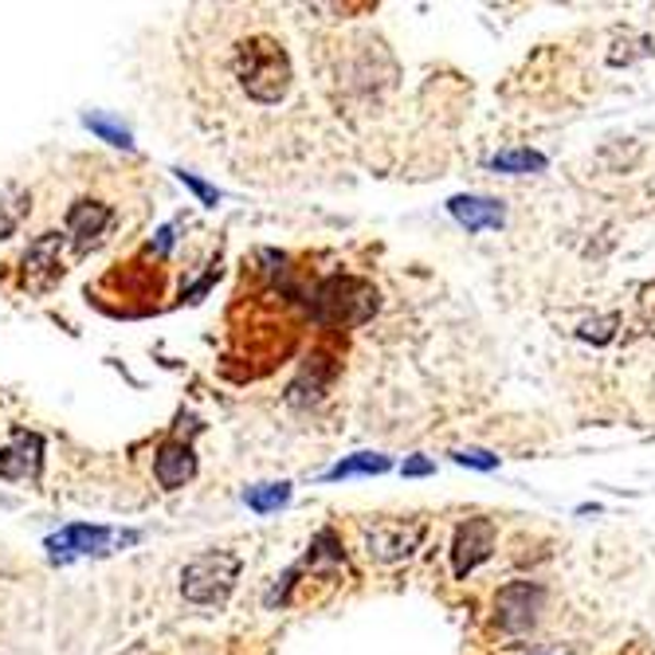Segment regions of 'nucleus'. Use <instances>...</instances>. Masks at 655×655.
I'll return each instance as SVG.
<instances>
[{
  "label": "nucleus",
  "mask_w": 655,
  "mask_h": 655,
  "mask_svg": "<svg viewBox=\"0 0 655 655\" xmlns=\"http://www.w3.org/2000/svg\"><path fill=\"white\" fill-rule=\"evenodd\" d=\"M232 76L235 83L244 87L248 99L272 106L279 99H287L290 91V56L287 47L275 36H248L244 44L235 47L232 56Z\"/></svg>",
  "instance_id": "obj_1"
},
{
  "label": "nucleus",
  "mask_w": 655,
  "mask_h": 655,
  "mask_svg": "<svg viewBox=\"0 0 655 655\" xmlns=\"http://www.w3.org/2000/svg\"><path fill=\"white\" fill-rule=\"evenodd\" d=\"M235 577H240V558L228 550H208L181 570V593L193 605H220L232 593Z\"/></svg>",
  "instance_id": "obj_2"
},
{
  "label": "nucleus",
  "mask_w": 655,
  "mask_h": 655,
  "mask_svg": "<svg viewBox=\"0 0 655 655\" xmlns=\"http://www.w3.org/2000/svg\"><path fill=\"white\" fill-rule=\"evenodd\" d=\"M377 310V290L361 279H330L319 290V319L334 326H357Z\"/></svg>",
  "instance_id": "obj_3"
},
{
  "label": "nucleus",
  "mask_w": 655,
  "mask_h": 655,
  "mask_svg": "<svg viewBox=\"0 0 655 655\" xmlns=\"http://www.w3.org/2000/svg\"><path fill=\"white\" fill-rule=\"evenodd\" d=\"M138 542L134 530H106V526H67V530L47 538V553L56 562H71V558H94L106 553L111 545H130Z\"/></svg>",
  "instance_id": "obj_4"
},
{
  "label": "nucleus",
  "mask_w": 655,
  "mask_h": 655,
  "mask_svg": "<svg viewBox=\"0 0 655 655\" xmlns=\"http://www.w3.org/2000/svg\"><path fill=\"white\" fill-rule=\"evenodd\" d=\"M545 605V589L533 581H510L506 589H498V624L506 632H526L538 620Z\"/></svg>",
  "instance_id": "obj_5"
},
{
  "label": "nucleus",
  "mask_w": 655,
  "mask_h": 655,
  "mask_svg": "<svg viewBox=\"0 0 655 655\" xmlns=\"http://www.w3.org/2000/svg\"><path fill=\"white\" fill-rule=\"evenodd\" d=\"M59 260H64V235L59 232L36 235L28 244V252H24V263H20V267H24V272H20L24 275V287L36 290V295L51 287V283L59 279V272H64Z\"/></svg>",
  "instance_id": "obj_6"
},
{
  "label": "nucleus",
  "mask_w": 655,
  "mask_h": 655,
  "mask_svg": "<svg viewBox=\"0 0 655 655\" xmlns=\"http://www.w3.org/2000/svg\"><path fill=\"white\" fill-rule=\"evenodd\" d=\"M491 550H495V522H491V518H468V522L456 530V542H451L456 577H468L479 562H487Z\"/></svg>",
  "instance_id": "obj_7"
},
{
  "label": "nucleus",
  "mask_w": 655,
  "mask_h": 655,
  "mask_svg": "<svg viewBox=\"0 0 655 655\" xmlns=\"http://www.w3.org/2000/svg\"><path fill=\"white\" fill-rule=\"evenodd\" d=\"M421 526H401V522H377L374 530L366 533L369 558L377 562H401L409 558L416 545H421Z\"/></svg>",
  "instance_id": "obj_8"
},
{
  "label": "nucleus",
  "mask_w": 655,
  "mask_h": 655,
  "mask_svg": "<svg viewBox=\"0 0 655 655\" xmlns=\"http://www.w3.org/2000/svg\"><path fill=\"white\" fill-rule=\"evenodd\" d=\"M44 463V440L36 432H16L12 444L0 451V475L4 479H36Z\"/></svg>",
  "instance_id": "obj_9"
},
{
  "label": "nucleus",
  "mask_w": 655,
  "mask_h": 655,
  "mask_svg": "<svg viewBox=\"0 0 655 655\" xmlns=\"http://www.w3.org/2000/svg\"><path fill=\"white\" fill-rule=\"evenodd\" d=\"M114 212L106 205H99V200H79V205H71V212H67V232L76 235V248L79 252H91L99 240H103V232L111 228Z\"/></svg>",
  "instance_id": "obj_10"
},
{
  "label": "nucleus",
  "mask_w": 655,
  "mask_h": 655,
  "mask_svg": "<svg viewBox=\"0 0 655 655\" xmlns=\"http://www.w3.org/2000/svg\"><path fill=\"white\" fill-rule=\"evenodd\" d=\"M448 212L456 216L459 225L468 228V232H487V228H503L506 220V208L503 200L495 197H451L448 200Z\"/></svg>",
  "instance_id": "obj_11"
},
{
  "label": "nucleus",
  "mask_w": 655,
  "mask_h": 655,
  "mask_svg": "<svg viewBox=\"0 0 655 655\" xmlns=\"http://www.w3.org/2000/svg\"><path fill=\"white\" fill-rule=\"evenodd\" d=\"M153 475H158L161 487L177 491L185 487L188 479L197 475V456H193V448L188 444H165V448L158 451V459H153Z\"/></svg>",
  "instance_id": "obj_12"
},
{
  "label": "nucleus",
  "mask_w": 655,
  "mask_h": 655,
  "mask_svg": "<svg viewBox=\"0 0 655 655\" xmlns=\"http://www.w3.org/2000/svg\"><path fill=\"white\" fill-rule=\"evenodd\" d=\"M393 468L389 456H374V451H361V456H349L342 463L326 471V479H349V475H384V471Z\"/></svg>",
  "instance_id": "obj_13"
},
{
  "label": "nucleus",
  "mask_w": 655,
  "mask_h": 655,
  "mask_svg": "<svg viewBox=\"0 0 655 655\" xmlns=\"http://www.w3.org/2000/svg\"><path fill=\"white\" fill-rule=\"evenodd\" d=\"M495 173H542L545 158L538 150H503L487 161Z\"/></svg>",
  "instance_id": "obj_14"
},
{
  "label": "nucleus",
  "mask_w": 655,
  "mask_h": 655,
  "mask_svg": "<svg viewBox=\"0 0 655 655\" xmlns=\"http://www.w3.org/2000/svg\"><path fill=\"white\" fill-rule=\"evenodd\" d=\"M83 126H87V130L99 134V138H103V141H111V146H123V150H134L130 130H126V126H118V123H111L106 114H99V111L83 114Z\"/></svg>",
  "instance_id": "obj_15"
},
{
  "label": "nucleus",
  "mask_w": 655,
  "mask_h": 655,
  "mask_svg": "<svg viewBox=\"0 0 655 655\" xmlns=\"http://www.w3.org/2000/svg\"><path fill=\"white\" fill-rule=\"evenodd\" d=\"M244 498L252 510L267 515V510H275V506H283L290 498V483H260V487H248Z\"/></svg>",
  "instance_id": "obj_16"
},
{
  "label": "nucleus",
  "mask_w": 655,
  "mask_h": 655,
  "mask_svg": "<svg viewBox=\"0 0 655 655\" xmlns=\"http://www.w3.org/2000/svg\"><path fill=\"white\" fill-rule=\"evenodd\" d=\"M451 459L463 463V468H475V471H495L498 468V456H491V451H483V448H459V451H451Z\"/></svg>",
  "instance_id": "obj_17"
},
{
  "label": "nucleus",
  "mask_w": 655,
  "mask_h": 655,
  "mask_svg": "<svg viewBox=\"0 0 655 655\" xmlns=\"http://www.w3.org/2000/svg\"><path fill=\"white\" fill-rule=\"evenodd\" d=\"M612 330H617V319H597V322H585V326H581V337H585V342H597V346H605V342H609L612 337Z\"/></svg>",
  "instance_id": "obj_18"
},
{
  "label": "nucleus",
  "mask_w": 655,
  "mask_h": 655,
  "mask_svg": "<svg viewBox=\"0 0 655 655\" xmlns=\"http://www.w3.org/2000/svg\"><path fill=\"white\" fill-rule=\"evenodd\" d=\"M177 177L185 181V185L193 188V193H197V197L205 200V205H216V200H220V193H216V188H208L205 181H200V177H193V173H185V169H181Z\"/></svg>",
  "instance_id": "obj_19"
},
{
  "label": "nucleus",
  "mask_w": 655,
  "mask_h": 655,
  "mask_svg": "<svg viewBox=\"0 0 655 655\" xmlns=\"http://www.w3.org/2000/svg\"><path fill=\"white\" fill-rule=\"evenodd\" d=\"M401 471L409 479H421V475H432V471H436V463H432V459H424V456H416V459H404Z\"/></svg>",
  "instance_id": "obj_20"
},
{
  "label": "nucleus",
  "mask_w": 655,
  "mask_h": 655,
  "mask_svg": "<svg viewBox=\"0 0 655 655\" xmlns=\"http://www.w3.org/2000/svg\"><path fill=\"white\" fill-rule=\"evenodd\" d=\"M20 212H24V205L12 208V212L0 205V240H4V235H12V228H16V220H20Z\"/></svg>",
  "instance_id": "obj_21"
},
{
  "label": "nucleus",
  "mask_w": 655,
  "mask_h": 655,
  "mask_svg": "<svg viewBox=\"0 0 655 655\" xmlns=\"http://www.w3.org/2000/svg\"><path fill=\"white\" fill-rule=\"evenodd\" d=\"M542 655H570L565 647H550V652H542Z\"/></svg>",
  "instance_id": "obj_22"
}]
</instances>
